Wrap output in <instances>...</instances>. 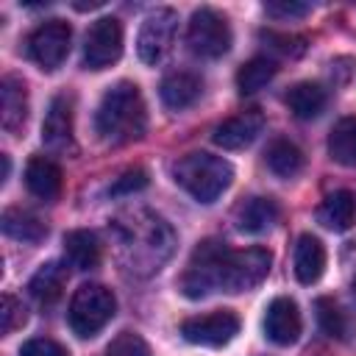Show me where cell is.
Instances as JSON below:
<instances>
[{
	"mask_svg": "<svg viewBox=\"0 0 356 356\" xmlns=\"http://www.w3.org/2000/svg\"><path fill=\"white\" fill-rule=\"evenodd\" d=\"M0 228H3L6 236L19 239V242H31V245H36V242H42V239L47 236V225H44L33 211L17 209V206L3 211Z\"/></svg>",
	"mask_w": 356,
	"mask_h": 356,
	"instance_id": "cell-21",
	"label": "cell"
},
{
	"mask_svg": "<svg viewBox=\"0 0 356 356\" xmlns=\"http://www.w3.org/2000/svg\"><path fill=\"white\" fill-rule=\"evenodd\" d=\"M270 253L264 248H245L231 250L222 267V286L225 292H248L259 286L270 273Z\"/></svg>",
	"mask_w": 356,
	"mask_h": 356,
	"instance_id": "cell-6",
	"label": "cell"
},
{
	"mask_svg": "<svg viewBox=\"0 0 356 356\" xmlns=\"http://www.w3.org/2000/svg\"><path fill=\"white\" fill-rule=\"evenodd\" d=\"M264 161H267V167L278 178H292V175H298L303 170L306 156H303V150L295 142H289V139H273L270 147H267V153H264Z\"/></svg>",
	"mask_w": 356,
	"mask_h": 356,
	"instance_id": "cell-23",
	"label": "cell"
},
{
	"mask_svg": "<svg viewBox=\"0 0 356 356\" xmlns=\"http://www.w3.org/2000/svg\"><path fill=\"white\" fill-rule=\"evenodd\" d=\"M147 172L142 170V167H131V170H125L111 186H108V192L111 195H134V192H142L145 186H147Z\"/></svg>",
	"mask_w": 356,
	"mask_h": 356,
	"instance_id": "cell-31",
	"label": "cell"
},
{
	"mask_svg": "<svg viewBox=\"0 0 356 356\" xmlns=\"http://www.w3.org/2000/svg\"><path fill=\"white\" fill-rule=\"evenodd\" d=\"M0 120L8 134H19L28 120V89L17 75H6L0 83Z\"/></svg>",
	"mask_w": 356,
	"mask_h": 356,
	"instance_id": "cell-14",
	"label": "cell"
},
{
	"mask_svg": "<svg viewBox=\"0 0 356 356\" xmlns=\"http://www.w3.org/2000/svg\"><path fill=\"white\" fill-rule=\"evenodd\" d=\"M117 312V298L108 286L103 284H83L75 289L72 300H70V328L81 337V339H89L95 334H100L111 317Z\"/></svg>",
	"mask_w": 356,
	"mask_h": 356,
	"instance_id": "cell-4",
	"label": "cell"
},
{
	"mask_svg": "<svg viewBox=\"0 0 356 356\" xmlns=\"http://www.w3.org/2000/svg\"><path fill=\"white\" fill-rule=\"evenodd\" d=\"M300 331H303V320H300L298 303L292 298H275L264 314V337L273 345L286 348V345L298 342Z\"/></svg>",
	"mask_w": 356,
	"mask_h": 356,
	"instance_id": "cell-12",
	"label": "cell"
},
{
	"mask_svg": "<svg viewBox=\"0 0 356 356\" xmlns=\"http://www.w3.org/2000/svg\"><path fill=\"white\" fill-rule=\"evenodd\" d=\"M231 25L228 19L214 8H197L189 17L186 28V44L200 58H220L231 50Z\"/></svg>",
	"mask_w": 356,
	"mask_h": 356,
	"instance_id": "cell-5",
	"label": "cell"
},
{
	"mask_svg": "<svg viewBox=\"0 0 356 356\" xmlns=\"http://www.w3.org/2000/svg\"><path fill=\"white\" fill-rule=\"evenodd\" d=\"M175 22L178 17L172 8H156L153 14L145 17L139 39H136V50L145 64H159L167 56L172 36H175Z\"/></svg>",
	"mask_w": 356,
	"mask_h": 356,
	"instance_id": "cell-10",
	"label": "cell"
},
{
	"mask_svg": "<svg viewBox=\"0 0 356 356\" xmlns=\"http://www.w3.org/2000/svg\"><path fill=\"white\" fill-rule=\"evenodd\" d=\"M42 142L53 153H72L75 139H72V97L70 95H56L50 100V108L42 122Z\"/></svg>",
	"mask_w": 356,
	"mask_h": 356,
	"instance_id": "cell-11",
	"label": "cell"
},
{
	"mask_svg": "<svg viewBox=\"0 0 356 356\" xmlns=\"http://www.w3.org/2000/svg\"><path fill=\"white\" fill-rule=\"evenodd\" d=\"M64 256L75 270H95L103 256L97 234L86 231V228H75V231L64 234Z\"/></svg>",
	"mask_w": 356,
	"mask_h": 356,
	"instance_id": "cell-17",
	"label": "cell"
},
{
	"mask_svg": "<svg viewBox=\"0 0 356 356\" xmlns=\"http://www.w3.org/2000/svg\"><path fill=\"white\" fill-rule=\"evenodd\" d=\"M231 248L222 239H203L192 250V259L181 275V292L192 300L211 295L222 286V267Z\"/></svg>",
	"mask_w": 356,
	"mask_h": 356,
	"instance_id": "cell-3",
	"label": "cell"
},
{
	"mask_svg": "<svg viewBox=\"0 0 356 356\" xmlns=\"http://www.w3.org/2000/svg\"><path fill=\"white\" fill-rule=\"evenodd\" d=\"M281 217V209L273 197H250L236 211V225L245 234H261L270 225H275Z\"/></svg>",
	"mask_w": 356,
	"mask_h": 356,
	"instance_id": "cell-20",
	"label": "cell"
},
{
	"mask_svg": "<svg viewBox=\"0 0 356 356\" xmlns=\"http://www.w3.org/2000/svg\"><path fill=\"white\" fill-rule=\"evenodd\" d=\"M353 220H356V195L350 189L331 192L317 209V222H323L331 231H348Z\"/></svg>",
	"mask_w": 356,
	"mask_h": 356,
	"instance_id": "cell-19",
	"label": "cell"
},
{
	"mask_svg": "<svg viewBox=\"0 0 356 356\" xmlns=\"http://www.w3.org/2000/svg\"><path fill=\"white\" fill-rule=\"evenodd\" d=\"M19 356H67V348L58 345L56 339L36 337V339H28V342L19 348Z\"/></svg>",
	"mask_w": 356,
	"mask_h": 356,
	"instance_id": "cell-33",
	"label": "cell"
},
{
	"mask_svg": "<svg viewBox=\"0 0 356 356\" xmlns=\"http://www.w3.org/2000/svg\"><path fill=\"white\" fill-rule=\"evenodd\" d=\"M314 309H317V323H320V328H323L325 337H331V339H348L350 320H348L345 309L334 298H317Z\"/></svg>",
	"mask_w": 356,
	"mask_h": 356,
	"instance_id": "cell-27",
	"label": "cell"
},
{
	"mask_svg": "<svg viewBox=\"0 0 356 356\" xmlns=\"http://www.w3.org/2000/svg\"><path fill=\"white\" fill-rule=\"evenodd\" d=\"M64 284H67V267H64L61 261H47V264H42V267L33 273L28 289H31V295H33L36 300L53 303V300L61 298Z\"/></svg>",
	"mask_w": 356,
	"mask_h": 356,
	"instance_id": "cell-24",
	"label": "cell"
},
{
	"mask_svg": "<svg viewBox=\"0 0 356 356\" xmlns=\"http://www.w3.org/2000/svg\"><path fill=\"white\" fill-rule=\"evenodd\" d=\"M25 186L39 200H56L61 195V167L47 156H33L25 167Z\"/></svg>",
	"mask_w": 356,
	"mask_h": 356,
	"instance_id": "cell-15",
	"label": "cell"
},
{
	"mask_svg": "<svg viewBox=\"0 0 356 356\" xmlns=\"http://www.w3.org/2000/svg\"><path fill=\"white\" fill-rule=\"evenodd\" d=\"M353 295H356V278H353Z\"/></svg>",
	"mask_w": 356,
	"mask_h": 356,
	"instance_id": "cell-35",
	"label": "cell"
},
{
	"mask_svg": "<svg viewBox=\"0 0 356 356\" xmlns=\"http://www.w3.org/2000/svg\"><path fill=\"white\" fill-rule=\"evenodd\" d=\"M25 320H28L25 306L14 295H3V300H0V331H3V337H8L17 328H22Z\"/></svg>",
	"mask_w": 356,
	"mask_h": 356,
	"instance_id": "cell-29",
	"label": "cell"
},
{
	"mask_svg": "<svg viewBox=\"0 0 356 356\" xmlns=\"http://www.w3.org/2000/svg\"><path fill=\"white\" fill-rule=\"evenodd\" d=\"M72 28L64 19H47L28 36V56L39 64V70L53 72L61 67V61L70 53Z\"/></svg>",
	"mask_w": 356,
	"mask_h": 356,
	"instance_id": "cell-7",
	"label": "cell"
},
{
	"mask_svg": "<svg viewBox=\"0 0 356 356\" xmlns=\"http://www.w3.org/2000/svg\"><path fill=\"white\" fill-rule=\"evenodd\" d=\"M103 6V0H92V3H75V8L78 11H86V8H100Z\"/></svg>",
	"mask_w": 356,
	"mask_h": 356,
	"instance_id": "cell-34",
	"label": "cell"
},
{
	"mask_svg": "<svg viewBox=\"0 0 356 356\" xmlns=\"http://www.w3.org/2000/svg\"><path fill=\"white\" fill-rule=\"evenodd\" d=\"M181 334L192 345H206V348H222L239 334V317L231 309L197 314L181 323Z\"/></svg>",
	"mask_w": 356,
	"mask_h": 356,
	"instance_id": "cell-9",
	"label": "cell"
},
{
	"mask_svg": "<svg viewBox=\"0 0 356 356\" xmlns=\"http://www.w3.org/2000/svg\"><path fill=\"white\" fill-rule=\"evenodd\" d=\"M328 156L342 167H356V117H342L331 128Z\"/></svg>",
	"mask_w": 356,
	"mask_h": 356,
	"instance_id": "cell-25",
	"label": "cell"
},
{
	"mask_svg": "<svg viewBox=\"0 0 356 356\" xmlns=\"http://www.w3.org/2000/svg\"><path fill=\"white\" fill-rule=\"evenodd\" d=\"M103 356H150V348H147V342L139 334L122 331L120 337L111 339V345L106 348Z\"/></svg>",
	"mask_w": 356,
	"mask_h": 356,
	"instance_id": "cell-30",
	"label": "cell"
},
{
	"mask_svg": "<svg viewBox=\"0 0 356 356\" xmlns=\"http://www.w3.org/2000/svg\"><path fill=\"white\" fill-rule=\"evenodd\" d=\"M264 11L275 19H292V17H306L309 3H295V0H267Z\"/></svg>",
	"mask_w": 356,
	"mask_h": 356,
	"instance_id": "cell-32",
	"label": "cell"
},
{
	"mask_svg": "<svg viewBox=\"0 0 356 356\" xmlns=\"http://www.w3.org/2000/svg\"><path fill=\"white\" fill-rule=\"evenodd\" d=\"M264 131V114L256 108H248L236 117H228L225 122H220L211 134V139L222 147V150H239L248 147L259 134Z\"/></svg>",
	"mask_w": 356,
	"mask_h": 356,
	"instance_id": "cell-13",
	"label": "cell"
},
{
	"mask_svg": "<svg viewBox=\"0 0 356 356\" xmlns=\"http://www.w3.org/2000/svg\"><path fill=\"white\" fill-rule=\"evenodd\" d=\"M145 128H147V111L139 86L131 81L114 83L103 95L95 114V131L100 134V139L108 145H125L139 139Z\"/></svg>",
	"mask_w": 356,
	"mask_h": 356,
	"instance_id": "cell-1",
	"label": "cell"
},
{
	"mask_svg": "<svg viewBox=\"0 0 356 356\" xmlns=\"http://www.w3.org/2000/svg\"><path fill=\"white\" fill-rule=\"evenodd\" d=\"M292 267H295V278L300 284H314L325 270V248H323V242L317 236H312V234H300L298 242H295Z\"/></svg>",
	"mask_w": 356,
	"mask_h": 356,
	"instance_id": "cell-16",
	"label": "cell"
},
{
	"mask_svg": "<svg viewBox=\"0 0 356 356\" xmlns=\"http://www.w3.org/2000/svg\"><path fill=\"white\" fill-rule=\"evenodd\" d=\"M278 72V64L267 56H253L250 61H245L239 70H236V89L242 95H253L259 92L261 86H267Z\"/></svg>",
	"mask_w": 356,
	"mask_h": 356,
	"instance_id": "cell-26",
	"label": "cell"
},
{
	"mask_svg": "<svg viewBox=\"0 0 356 356\" xmlns=\"http://www.w3.org/2000/svg\"><path fill=\"white\" fill-rule=\"evenodd\" d=\"M203 92V83L197 75L192 72H170L161 86H159V95H161V103L172 111H181V108H189Z\"/></svg>",
	"mask_w": 356,
	"mask_h": 356,
	"instance_id": "cell-18",
	"label": "cell"
},
{
	"mask_svg": "<svg viewBox=\"0 0 356 356\" xmlns=\"http://www.w3.org/2000/svg\"><path fill=\"white\" fill-rule=\"evenodd\" d=\"M122 56V25L117 17H100L92 22L83 39V67L106 70Z\"/></svg>",
	"mask_w": 356,
	"mask_h": 356,
	"instance_id": "cell-8",
	"label": "cell"
},
{
	"mask_svg": "<svg viewBox=\"0 0 356 356\" xmlns=\"http://www.w3.org/2000/svg\"><path fill=\"white\" fill-rule=\"evenodd\" d=\"M259 39L278 56H289L298 58L306 50V39L298 33H278V31H259Z\"/></svg>",
	"mask_w": 356,
	"mask_h": 356,
	"instance_id": "cell-28",
	"label": "cell"
},
{
	"mask_svg": "<svg viewBox=\"0 0 356 356\" xmlns=\"http://www.w3.org/2000/svg\"><path fill=\"white\" fill-rule=\"evenodd\" d=\"M172 175L197 203H214L234 181V167L214 153H189L175 167Z\"/></svg>",
	"mask_w": 356,
	"mask_h": 356,
	"instance_id": "cell-2",
	"label": "cell"
},
{
	"mask_svg": "<svg viewBox=\"0 0 356 356\" xmlns=\"http://www.w3.org/2000/svg\"><path fill=\"white\" fill-rule=\"evenodd\" d=\"M328 103V92L314 81H300L286 92V106L298 120H314Z\"/></svg>",
	"mask_w": 356,
	"mask_h": 356,
	"instance_id": "cell-22",
	"label": "cell"
}]
</instances>
